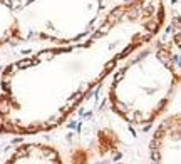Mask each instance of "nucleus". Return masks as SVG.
Here are the masks:
<instances>
[{"instance_id": "423d86ee", "label": "nucleus", "mask_w": 181, "mask_h": 164, "mask_svg": "<svg viewBox=\"0 0 181 164\" xmlns=\"http://www.w3.org/2000/svg\"><path fill=\"white\" fill-rule=\"evenodd\" d=\"M17 17H15V2L0 0V49L7 45H17Z\"/></svg>"}, {"instance_id": "f03ea898", "label": "nucleus", "mask_w": 181, "mask_h": 164, "mask_svg": "<svg viewBox=\"0 0 181 164\" xmlns=\"http://www.w3.org/2000/svg\"><path fill=\"white\" fill-rule=\"evenodd\" d=\"M180 30L149 40L114 69L107 87L109 107L117 117L144 129L159 119L180 89Z\"/></svg>"}, {"instance_id": "20e7f679", "label": "nucleus", "mask_w": 181, "mask_h": 164, "mask_svg": "<svg viewBox=\"0 0 181 164\" xmlns=\"http://www.w3.org/2000/svg\"><path fill=\"white\" fill-rule=\"evenodd\" d=\"M151 164H181V116L180 112L164 117L149 141Z\"/></svg>"}, {"instance_id": "0eeeda50", "label": "nucleus", "mask_w": 181, "mask_h": 164, "mask_svg": "<svg viewBox=\"0 0 181 164\" xmlns=\"http://www.w3.org/2000/svg\"><path fill=\"white\" fill-rule=\"evenodd\" d=\"M114 164H127V163H114Z\"/></svg>"}, {"instance_id": "f257e3e1", "label": "nucleus", "mask_w": 181, "mask_h": 164, "mask_svg": "<svg viewBox=\"0 0 181 164\" xmlns=\"http://www.w3.org/2000/svg\"><path fill=\"white\" fill-rule=\"evenodd\" d=\"M166 19L164 0H124L86 37L7 64L0 72V134L57 129L127 55L159 35Z\"/></svg>"}, {"instance_id": "7ed1b4c3", "label": "nucleus", "mask_w": 181, "mask_h": 164, "mask_svg": "<svg viewBox=\"0 0 181 164\" xmlns=\"http://www.w3.org/2000/svg\"><path fill=\"white\" fill-rule=\"evenodd\" d=\"M17 44L66 45L86 37L109 10V0H13Z\"/></svg>"}, {"instance_id": "39448f33", "label": "nucleus", "mask_w": 181, "mask_h": 164, "mask_svg": "<svg viewBox=\"0 0 181 164\" xmlns=\"http://www.w3.org/2000/svg\"><path fill=\"white\" fill-rule=\"evenodd\" d=\"M0 164H64V161L52 144L24 142L0 156Z\"/></svg>"}]
</instances>
